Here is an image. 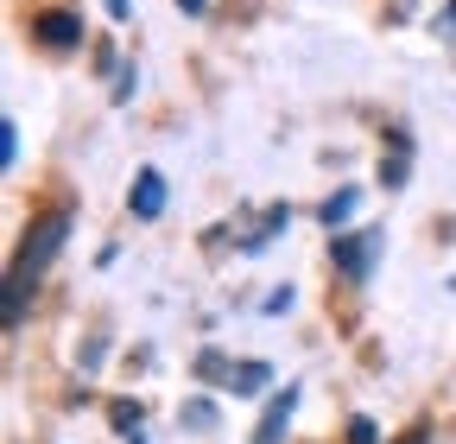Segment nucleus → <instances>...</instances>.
Returning <instances> with one entry per match:
<instances>
[{
	"instance_id": "nucleus-8",
	"label": "nucleus",
	"mask_w": 456,
	"mask_h": 444,
	"mask_svg": "<svg viewBox=\"0 0 456 444\" xmlns=\"http://www.w3.org/2000/svg\"><path fill=\"white\" fill-rule=\"evenodd\" d=\"M380 178L387 185H406V134H393V159H380Z\"/></svg>"
},
{
	"instance_id": "nucleus-9",
	"label": "nucleus",
	"mask_w": 456,
	"mask_h": 444,
	"mask_svg": "<svg viewBox=\"0 0 456 444\" xmlns=\"http://www.w3.org/2000/svg\"><path fill=\"white\" fill-rule=\"evenodd\" d=\"M114 425H121V432H140V407H134V400H114Z\"/></svg>"
},
{
	"instance_id": "nucleus-4",
	"label": "nucleus",
	"mask_w": 456,
	"mask_h": 444,
	"mask_svg": "<svg viewBox=\"0 0 456 444\" xmlns=\"http://www.w3.org/2000/svg\"><path fill=\"white\" fill-rule=\"evenodd\" d=\"M292 407H298V387H285V394H273V407H266V419L254 425V444H279V432L292 425Z\"/></svg>"
},
{
	"instance_id": "nucleus-16",
	"label": "nucleus",
	"mask_w": 456,
	"mask_h": 444,
	"mask_svg": "<svg viewBox=\"0 0 456 444\" xmlns=\"http://www.w3.org/2000/svg\"><path fill=\"white\" fill-rule=\"evenodd\" d=\"M450 26H456V7H450Z\"/></svg>"
},
{
	"instance_id": "nucleus-6",
	"label": "nucleus",
	"mask_w": 456,
	"mask_h": 444,
	"mask_svg": "<svg viewBox=\"0 0 456 444\" xmlns=\"http://www.w3.org/2000/svg\"><path fill=\"white\" fill-rule=\"evenodd\" d=\"M32 38H38V45H83V20H77V13H45V20L32 26Z\"/></svg>"
},
{
	"instance_id": "nucleus-7",
	"label": "nucleus",
	"mask_w": 456,
	"mask_h": 444,
	"mask_svg": "<svg viewBox=\"0 0 456 444\" xmlns=\"http://www.w3.org/2000/svg\"><path fill=\"white\" fill-rule=\"evenodd\" d=\"M355 203H362V191H355V185H342V191H336V197L317 210V216H323V229H342V222L355 216Z\"/></svg>"
},
{
	"instance_id": "nucleus-13",
	"label": "nucleus",
	"mask_w": 456,
	"mask_h": 444,
	"mask_svg": "<svg viewBox=\"0 0 456 444\" xmlns=\"http://www.w3.org/2000/svg\"><path fill=\"white\" fill-rule=\"evenodd\" d=\"M399 444H431V432H425V425H412V432L399 438Z\"/></svg>"
},
{
	"instance_id": "nucleus-2",
	"label": "nucleus",
	"mask_w": 456,
	"mask_h": 444,
	"mask_svg": "<svg viewBox=\"0 0 456 444\" xmlns=\"http://www.w3.org/2000/svg\"><path fill=\"white\" fill-rule=\"evenodd\" d=\"M197 368H203L209 381H228L235 394H260V387H266V362H241V368H222V356H203Z\"/></svg>"
},
{
	"instance_id": "nucleus-5",
	"label": "nucleus",
	"mask_w": 456,
	"mask_h": 444,
	"mask_svg": "<svg viewBox=\"0 0 456 444\" xmlns=\"http://www.w3.org/2000/svg\"><path fill=\"white\" fill-rule=\"evenodd\" d=\"M159 210H165V172H152V165H146V172H134V216L152 222Z\"/></svg>"
},
{
	"instance_id": "nucleus-15",
	"label": "nucleus",
	"mask_w": 456,
	"mask_h": 444,
	"mask_svg": "<svg viewBox=\"0 0 456 444\" xmlns=\"http://www.w3.org/2000/svg\"><path fill=\"white\" fill-rule=\"evenodd\" d=\"M178 7H184V13H203V0H178Z\"/></svg>"
},
{
	"instance_id": "nucleus-10",
	"label": "nucleus",
	"mask_w": 456,
	"mask_h": 444,
	"mask_svg": "<svg viewBox=\"0 0 456 444\" xmlns=\"http://www.w3.org/2000/svg\"><path fill=\"white\" fill-rule=\"evenodd\" d=\"M0 152H7V165L20 159V127L13 121H0Z\"/></svg>"
},
{
	"instance_id": "nucleus-12",
	"label": "nucleus",
	"mask_w": 456,
	"mask_h": 444,
	"mask_svg": "<svg viewBox=\"0 0 456 444\" xmlns=\"http://www.w3.org/2000/svg\"><path fill=\"white\" fill-rule=\"evenodd\" d=\"M349 444H374V425H368V419H355V425H349Z\"/></svg>"
},
{
	"instance_id": "nucleus-11",
	"label": "nucleus",
	"mask_w": 456,
	"mask_h": 444,
	"mask_svg": "<svg viewBox=\"0 0 456 444\" xmlns=\"http://www.w3.org/2000/svg\"><path fill=\"white\" fill-rule=\"evenodd\" d=\"M279 311H292V286H279V292L266 299V317H279Z\"/></svg>"
},
{
	"instance_id": "nucleus-3",
	"label": "nucleus",
	"mask_w": 456,
	"mask_h": 444,
	"mask_svg": "<svg viewBox=\"0 0 456 444\" xmlns=\"http://www.w3.org/2000/svg\"><path fill=\"white\" fill-rule=\"evenodd\" d=\"M374 248H380V235L368 229V235H349V242H336V267H342V280H368V260H374Z\"/></svg>"
},
{
	"instance_id": "nucleus-1",
	"label": "nucleus",
	"mask_w": 456,
	"mask_h": 444,
	"mask_svg": "<svg viewBox=\"0 0 456 444\" xmlns=\"http://www.w3.org/2000/svg\"><path fill=\"white\" fill-rule=\"evenodd\" d=\"M64 235H70V216L64 210H45L32 229H26V242H20V254H13V267H7V330L26 317V299L38 292V280H45V267L57 260V248H64Z\"/></svg>"
},
{
	"instance_id": "nucleus-14",
	"label": "nucleus",
	"mask_w": 456,
	"mask_h": 444,
	"mask_svg": "<svg viewBox=\"0 0 456 444\" xmlns=\"http://www.w3.org/2000/svg\"><path fill=\"white\" fill-rule=\"evenodd\" d=\"M102 7H108L114 20H127V13H134V7H127V0H102Z\"/></svg>"
}]
</instances>
